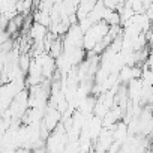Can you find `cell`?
I'll list each match as a JSON object with an SVG mask.
<instances>
[{
  "instance_id": "obj_1",
  "label": "cell",
  "mask_w": 153,
  "mask_h": 153,
  "mask_svg": "<svg viewBox=\"0 0 153 153\" xmlns=\"http://www.w3.org/2000/svg\"><path fill=\"white\" fill-rule=\"evenodd\" d=\"M96 153H105V152H96Z\"/></svg>"
}]
</instances>
